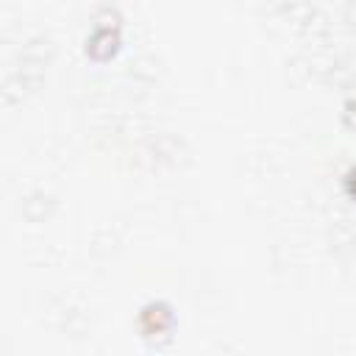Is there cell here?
Instances as JSON below:
<instances>
[{
    "instance_id": "cell-1",
    "label": "cell",
    "mask_w": 356,
    "mask_h": 356,
    "mask_svg": "<svg viewBox=\"0 0 356 356\" xmlns=\"http://www.w3.org/2000/svg\"><path fill=\"white\" fill-rule=\"evenodd\" d=\"M114 50H117V33H114L111 28L95 31V33L89 36V42H86V53H89L92 58H106V56H111Z\"/></svg>"
},
{
    "instance_id": "cell-2",
    "label": "cell",
    "mask_w": 356,
    "mask_h": 356,
    "mask_svg": "<svg viewBox=\"0 0 356 356\" xmlns=\"http://www.w3.org/2000/svg\"><path fill=\"white\" fill-rule=\"evenodd\" d=\"M348 189L356 195V170H350V175H348Z\"/></svg>"
}]
</instances>
